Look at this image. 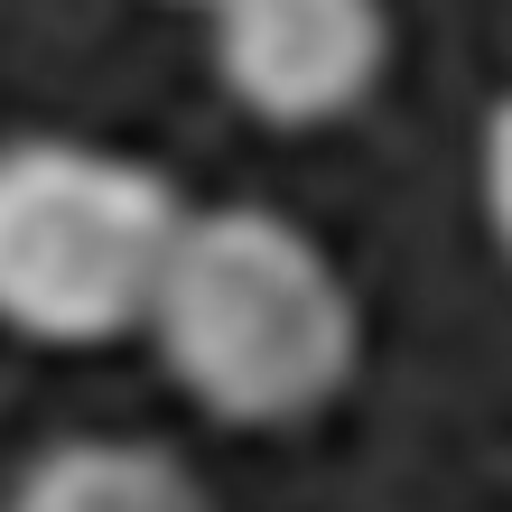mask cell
Masks as SVG:
<instances>
[{
	"mask_svg": "<svg viewBox=\"0 0 512 512\" xmlns=\"http://www.w3.org/2000/svg\"><path fill=\"white\" fill-rule=\"evenodd\" d=\"M168 382L224 429H298L364 364V308L280 205H187L149 298Z\"/></svg>",
	"mask_w": 512,
	"mask_h": 512,
	"instance_id": "cell-1",
	"label": "cell"
},
{
	"mask_svg": "<svg viewBox=\"0 0 512 512\" xmlns=\"http://www.w3.org/2000/svg\"><path fill=\"white\" fill-rule=\"evenodd\" d=\"M187 196L149 159L66 131L0 140V326L28 345H112L149 326Z\"/></svg>",
	"mask_w": 512,
	"mask_h": 512,
	"instance_id": "cell-2",
	"label": "cell"
},
{
	"mask_svg": "<svg viewBox=\"0 0 512 512\" xmlns=\"http://www.w3.org/2000/svg\"><path fill=\"white\" fill-rule=\"evenodd\" d=\"M0 512H215L196 466L159 438H56L19 466Z\"/></svg>",
	"mask_w": 512,
	"mask_h": 512,
	"instance_id": "cell-4",
	"label": "cell"
},
{
	"mask_svg": "<svg viewBox=\"0 0 512 512\" xmlns=\"http://www.w3.org/2000/svg\"><path fill=\"white\" fill-rule=\"evenodd\" d=\"M187 10H205V0H187Z\"/></svg>",
	"mask_w": 512,
	"mask_h": 512,
	"instance_id": "cell-6",
	"label": "cell"
},
{
	"mask_svg": "<svg viewBox=\"0 0 512 512\" xmlns=\"http://www.w3.org/2000/svg\"><path fill=\"white\" fill-rule=\"evenodd\" d=\"M475 177H485V224H494V243L512 252V94L485 112V159H475Z\"/></svg>",
	"mask_w": 512,
	"mask_h": 512,
	"instance_id": "cell-5",
	"label": "cell"
},
{
	"mask_svg": "<svg viewBox=\"0 0 512 512\" xmlns=\"http://www.w3.org/2000/svg\"><path fill=\"white\" fill-rule=\"evenodd\" d=\"M215 84L270 131L345 122L382 84L391 19L382 0H205Z\"/></svg>",
	"mask_w": 512,
	"mask_h": 512,
	"instance_id": "cell-3",
	"label": "cell"
}]
</instances>
